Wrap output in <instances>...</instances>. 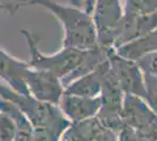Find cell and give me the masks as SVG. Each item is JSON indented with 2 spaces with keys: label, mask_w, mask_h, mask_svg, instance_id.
I'll list each match as a JSON object with an SVG mask.
<instances>
[{
  "label": "cell",
  "mask_w": 157,
  "mask_h": 141,
  "mask_svg": "<svg viewBox=\"0 0 157 141\" xmlns=\"http://www.w3.org/2000/svg\"><path fill=\"white\" fill-rule=\"evenodd\" d=\"M143 74L145 85V101L157 114V76L148 73Z\"/></svg>",
  "instance_id": "16"
},
{
  "label": "cell",
  "mask_w": 157,
  "mask_h": 141,
  "mask_svg": "<svg viewBox=\"0 0 157 141\" xmlns=\"http://www.w3.org/2000/svg\"><path fill=\"white\" fill-rule=\"evenodd\" d=\"M1 11H7L8 13H11L13 15L15 12H18V8H17L15 2H12V1H10V2H1L0 1V12Z\"/></svg>",
  "instance_id": "19"
},
{
  "label": "cell",
  "mask_w": 157,
  "mask_h": 141,
  "mask_svg": "<svg viewBox=\"0 0 157 141\" xmlns=\"http://www.w3.org/2000/svg\"><path fill=\"white\" fill-rule=\"evenodd\" d=\"M123 127L131 132L157 128V114L143 98L124 94L122 108Z\"/></svg>",
  "instance_id": "7"
},
{
  "label": "cell",
  "mask_w": 157,
  "mask_h": 141,
  "mask_svg": "<svg viewBox=\"0 0 157 141\" xmlns=\"http://www.w3.org/2000/svg\"><path fill=\"white\" fill-rule=\"evenodd\" d=\"M123 15L122 0H95L92 17L98 34V45L102 49H115L114 46Z\"/></svg>",
  "instance_id": "5"
},
{
  "label": "cell",
  "mask_w": 157,
  "mask_h": 141,
  "mask_svg": "<svg viewBox=\"0 0 157 141\" xmlns=\"http://www.w3.org/2000/svg\"><path fill=\"white\" fill-rule=\"evenodd\" d=\"M100 98H101V108L96 118L105 127L120 134L121 131L123 129L122 108H123L124 93L120 87L117 78L111 68L108 58L103 69L102 88Z\"/></svg>",
  "instance_id": "4"
},
{
  "label": "cell",
  "mask_w": 157,
  "mask_h": 141,
  "mask_svg": "<svg viewBox=\"0 0 157 141\" xmlns=\"http://www.w3.org/2000/svg\"><path fill=\"white\" fill-rule=\"evenodd\" d=\"M18 128L10 115L0 111V141H15Z\"/></svg>",
  "instance_id": "15"
},
{
  "label": "cell",
  "mask_w": 157,
  "mask_h": 141,
  "mask_svg": "<svg viewBox=\"0 0 157 141\" xmlns=\"http://www.w3.org/2000/svg\"><path fill=\"white\" fill-rule=\"evenodd\" d=\"M0 98L13 102L31 121L33 128L49 127L62 134L71 126V121L66 118L59 105L44 102L29 94H20L0 80Z\"/></svg>",
  "instance_id": "3"
},
{
  "label": "cell",
  "mask_w": 157,
  "mask_h": 141,
  "mask_svg": "<svg viewBox=\"0 0 157 141\" xmlns=\"http://www.w3.org/2000/svg\"><path fill=\"white\" fill-rule=\"evenodd\" d=\"M29 69L28 61L17 59L0 47V80L14 92L29 94L26 81Z\"/></svg>",
  "instance_id": "9"
},
{
  "label": "cell",
  "mask_w": 157,
  "mask_h": 141,
  "mask_svg": "<svg viewBox=\"0 0 157 141\" xmlns=\"http://www.w3.org/2000/svg\"><path fill=\"white\" fill-rule=\"evenodd\" d=\"M92 141H120V139H118L117 133H115L114 131H111L109 128L105 127L98 120V126L93 133Z\"/></svg>",
  "instance_id": "18"
},
{
  "label": "cell",
  "mask_w": 157,
  "mask_h": 141,
  "mask_svg": "<svg viewBox=\"0 0 157 141\" xmlns=\"http://www.w3.org/2000/svg\"><path fill=\"white\" fill-rule=\"evenodd\" d=\"M105 61L107 59L102 61L94 71L85 74V75L80 76L78 79L71 82L67 87H65V93L78 95V96H85V98L100 96Z\"/></svg>",
  "instance_id": "11"
},
{
  "label": "cell",
  "mask_w": 157,
  "mask_h": 141,
  "mask_svg": "<svg viewBox=\"0 0 157 141\" xmlns=\"http://www.w3.org/2000/svg\"><path fill=\"white\" fill-rule=\"evenodd\" d=\"M62 133L49 127H39L33 129L32 141H61Z\"/></svg>",
  "instance_id": "17"
},
{
  "label": "cell",
  "mask_w": 157,
  "mask_h": 141,
  "mask_svg": "<svg viewBox=\"0 0 157 141\" xmlns=\"http://www.w3.org/2000/svg\"><path fill=\"white\" fill-rule=\"evenodd\" d=\"M29 49L28 65L32 68L48 71L58 76L63 87L71 82L94 71L107 59V51L96 46L89 49H76L62 47L53 54H44L39 48V38L28 28H20Z\"/></svg>",
  "instance_id": "1"
},
{
  "label": "cell",
  "mask_w": 157,
  "mask_h": 141,
  "mask_svg": "<svg viewBox=\"0 0 157 141\" xmlns=\"http://www.w3.org/2000/svg\"><path fill=\"white\" fill-rule=\"evenodd\" d=\"M15 5L18 11L26 6H39L51 12L62 27V47L89 49L98 46V34L93 17L83 8L61 5L54 0H20Z\"/></svg>",
  "instance_id": "2"
},
{
  "label": "cell",
  "mask_w": 157,
  "mask_h": 141,
  "mask_svg": "<svg viewBox=\"0 0 157 141\" xmlns=\"http://www.w3.org/2000/svg\"><path fill=\"white\" fill-rule=\"evenodd\" d=\"M26 81L29 95L44 102L59 105L65 93L61 80L48 71L31 67Z\"/></svg>",
  "instance_id": "8"
},
{
  "label": "cell",
  "mask_w": 157,
  "mask_h": 141,
  "mask_svg": "<svg viewBox=\"0 0 157 141\" xmlns=\"http://www.w3.org/2000/svg\"><path fill=\"white\" fill-rule=\"evenodd\" d=\"M107 58L123 93L136 95L145 100L144 74L137 62L118 55L115 49H108Z\"/></svg>",
  "instance_id": "6"
},
{
  "label": "cell",
  "mask_w": 157,
  "mask_h": 141,
  "mask_svg": "<svg viewBox=\"0 0 157 141\" xmlns=\"http://www.w3.org/2000/svg\"><path fill=\"white\" fill-rule=\"evenodd\" d=\"M94 5H95V0H85V10L87 13L92 14L93 10H94Z\"/></svg>",
  "instance_id": "20"
},
{
  "label": "cell",
  "mask_w": 157,
  "mask_h": 141,
  "mask_svg": "<svg viewBox=\"0 0 157 141\" xmlns=\"http://www.w3.org/2000/svg\"><path fill=\"white\" fill-rule=\"evenodd\" d=\"M124 13L145 15L157 12V0H124Z\"/></svg>",
  "instance_id": "14"
},
{
  "label": "cell",
  "mask_w": 157,
  "mask_h": 141,
  "mask_svg": "<svg viewBox=\"0 0 157 141\" xmlns=\"http://www.w3.org/2000/svg\"><path fill=\"white\" fill-rule=\"evenodd\" d=\"M62 113L71 122H80L95 118L101 108V98H85L63 93L59 102Z\"/></svg>",
  "instance_id": "10"
},
{
  "label": "cell",
  "mask_w": 157,
  "mask_h": 141,
  "mask_svg": "<svg viewBox=\"0 0 157 141\" xmlns=\"http://www.w3.org/2000/svg\"><path fill=\"white\" fill-rule=\"evenodd\" d=\"M0 111L7 113L15 122L18 128L15 141H32L33 129H34L32 123L13 102L0 98Z\"/></svg>",
  "instance_id": "13"
},
{
  "label": "cell",
  "mask_w": 157,
  "mask_h": 141,
  "mask_svg": "<svg viewBox=\"0 0 157 141\" xmlns=\"http://www.w3.org/2000/svg\"><path fill=\"white\" fill-rule=\"evenodd\" d=\"M115 52L125 59L137 61L145 55L157 52V28L117 47Z\"/></svg>",
  "instance_id": "12"
},
{
  "label": "cell",
  "mask_w": 157,
  "mask_h": 141,
  "mask_svg": "<svg viewBox=\"0 0 157 141\" xmlns=\"http://www.w3.org/2000/svg\"><path fill=\"white\" fill-rule=\"evenodd\" d=\"M69 2L71 6L78 7V8H83L85 7V0H67Z\"/></svg>",
  "instance_id": "21"
}]
</instances>
